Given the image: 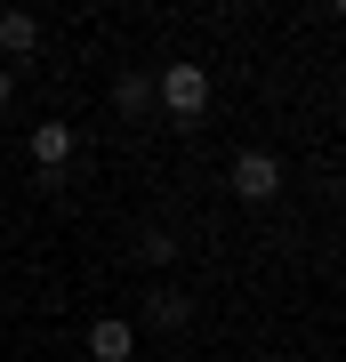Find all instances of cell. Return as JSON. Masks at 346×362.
I'll use <instances>...</instances> for the list:
<instances>
[{
  "instance_id": "cell-1",
  "label": "cell",
  "mask_w": 346,
  "mask_h": 362,
  "mask_svg": "<svg viewBox=\"0 0 346 362\" xmlns=\"http://www.w3.org/2000/svg\"><path fill=\"white\" fill-rule=\"evenodd\" d=\"M154 105H161L169 121H202V113H209V73H202V65H169V73L154 81Z\"/></svg>"
},
{
  "instance_id": "cell-2",
  "label": "cell",
  "mask_w": 346,
  "mask_h": 362,
  "mask_svg": "<svg viewBox=\"0 0 346 362\" xmlns=\"http://www.w3.org/2000/svg\"><path fill=\"white\" fill-rule=\"evenodd\" d=\"M233 194H242L250 209L274 202V194H282V161H274L266 145H242V153H233Z\"/></svg>"
},
{
  "instance_id": "cell-3",
  "label": "cell",
  "mask_w": 346,
  "mask_h": 362,
  "mask_svg": "<svg viewBox=\"0 0 346 362\" xmlns=\"http://www.w3.org/2000/svg\"><path fill=\"white\" fill-rule=\"evenodd\" d=\"M129 354H137V322L97 314V322H89V362H129Z\"/></svg>"
},
{
  "instance_id": "cell-4",
  "label": "cell",
  "mask_w": 346,
  "mask_h": 362,
  "mask_svg": "<svg viewBox=\"0 0 346 362\" xmlns=\"http://www.w3.org/2000/svg\"><path fill=\"white\" fill-rule=\"evenodd\" d=\"M73 129H64V121H40V129H33V161H40V177H57V169L64 161H73Z\"/></svg>"
},
{
  "instance_id": "cell-5",
  "label": "cell",
  "mask_w": 346,
  "mask_h": 362,
  "mask_svg": "<svg viewBox=\"0 0 346 362\" xmlns=\"http://www.w3.org/2000/svg\"><path fill=\"white\" fill-rule=\"evenodd\" d=\"M40 49V16L33 8H0V57H33Z\"/></svg>"
},
{
  "instance_id": "cell-6",
  "label": "cell",
  "mask_w": 346,
  "mask_h": 362,
  "mask_svg": "<svg viewBox=\"0 0 346 362\" xmlns=\"http://www.w3.org/2000/svg\"><path fill=\"white\" fill-rule=\"evenodd\" d=\"M145 322H154V330H185L193 322V298L185 290H154V298H145Z\"/></svg>"
},
{
  "instance_id": "cell-7",
  "label": "cell",
  "mask_w": 346,
  "mask_h": 362,
  "mask_svg": "<svg viewBox=\"0 0 346 362\" xmlns=\"http://www.w3.org/2000/svg\"><path fill=\"white\" fill-rule=\"evenodd\" d=\"M113 105H121V113H154V81H145V73H121L113 81Z\"/></svg>"
},
{
  "instance_id": "cell-8",
  "label": "cell",
  "mask_w": 346,
  "mask_h": 362,
  "mask_svg": "<svg viewBox=\"0 0 346 362\" xmlns=\"http://www.w3.org/2000/svg\"><path fill=\"white\" fill-rule=\"evenodd\" d=\"M137 250H145L154 266H169V258H178V233H169V226H145V233H137Z\"/></svg>"
},
{
  "instance_id": "cell-9",
  "label": "cell",
  "mask_w": 346,
  "mask_h": 362,
  "mask_svg": "<svg viewBox=\"0 0 346 362\" xmlns=\"http://www.w3.org/2000/svg\"><path fill=\"white\" fill-rule=\"evenodd\" d=\"M8 97H16V73H8V65H0V105H8Z\"/></svg>"
}]
</instances>
